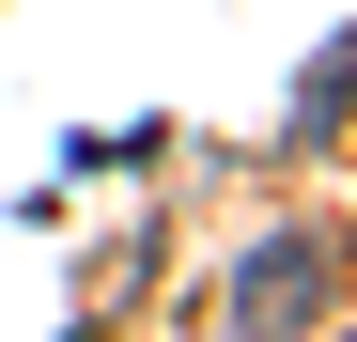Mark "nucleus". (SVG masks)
<instances>
[{
    "instance_id": "f257e3e1",
    "label": "nucleus",
    "mask_w": 357,
    "mask_h": 342,
    "mask_svg": "<svg viewBox=\"0 0 357 342\" xmlns=\"http://www.w3.org/2000/svg\"><path fill=\"white\" fill-rule=\"evenodd\" d=\"M311 296H326V265L295 249V234H280V249H249V265H233V327H295V311H311Z\"/></svg>"
}]
</instances>
